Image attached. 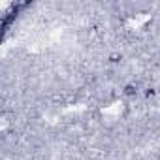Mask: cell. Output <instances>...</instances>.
<instances>
[{
  "label": "cell",
  "mask_w": 160,
  "mask_h": 160,
  "mask_svg": "<svg viewBox=\"0 0 160 160\" xmlns=\"http://www.w3.org/2000/svg\"><path fill=\"white\" fill-rule=\"evenodd\" d=\"M124 94L126 96H136L138 94V87L136 85H126L124 87Z\"/></svg>",
  "instance_id": "6da1fadb"
},
{
  "label": "cell",
  "mask_w": 160,
  "mask_h": 160,
  "mask_svg": "<svg viewBox=\"0 0 160 160\" xmlns=\"http://www.w3.org/2000/svg\"><path fill=\"white\" fill-rule=\"evenodd\" d=\"M109 60H111L113 64H117V62H121V55H111V57H109Z\"/></svg>",
  "instance_id": "7a4b0ae2"
},
{
  "label": "cell",
  "mask_w": 160,
  "mask_h": 160,
  "mask_svg": "<svg viewBox=\"0 0 160 160\" xmlns=\"http://www.w3.org/2000/svg\"><path fill=\"white\" fill-rule=\"evenodd\" d=\"M145 96H147V98L154 96V91H152V89H147V91H145Z\"/></svg>",
  "instance_id": "3957f363"
}]
</instances>
